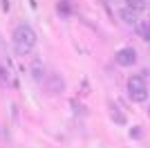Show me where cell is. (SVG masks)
Returning <instances> with one entry per match:
<instances>
[{
  "label": "cell",
  "instance_id": "7c38bea8",
  "mask_svg": "<svg viewBox=\"0 0 150 148\" xmlns=\"http://www.w3.org/2000/svg\"><path fill=\"white\" fill-rule=\"evenodd\" d=\"M130 137H132V139H139V137H141V128H139V126H134V128L130 130Z\"/></svg>",
  "mask_w": 150,
  "mask_h": 148
},
{
  "label": "cell",
  "instance_id": "6da1fadb",
  "mask_svg": "<svg viewBox=\"0 0 150 148\" xmlns=\"http://www.w3.org/2000/svg\"><path fill=\"white\" fill-rule=\"evenodd\" d=\"M36 45V31L29 25H18L13 29V52L16 56H27Z\"/></svg>",
  "mask_w": 150,
  "mask_h": 148
},
{
  "label": "cell",
  "instance_id": "9c48e42d",
  "mask_svg": "<svg viewBox=\"0 0 150 148\" xmlns=\"http://www.w3.org/2000/svg\"><path fill=\"white\" fill-rule=\"evenodd\" d=\"M137 31H139V36L144 38V41L150 43V23H137Z\"/></svg>",
  "mask_w": 150,
  "mask_h": 148
},
{
  "label": "cell",
  "instance_id": "3957f363",
  "mask_svg": "<svg viewBox=\"0 0 150 148\" xmlns=\"http://www.w3.org/2000/svg\"><path fill=\"white\" fill-rule=\"evenodd\" d=\"M114 58H117V63L121 68H132L137 63V52H134V47H121Z\"/></svg>",
  "mask_w": 150,
  "mask_h": 148
},
{
  "label": "cell",
  "instance_id": "5b68a950",
  "mask_svg": "<svg viewBox=\"0 0 150 148\" xmlns=\"http://www.w3.org/2000/svg\"><path fill=\"white\" fill-rule=\"evenodd\" d=\"M29 74H31V79L36 81V83L45 81V76H47V68H45V63L40 61V58H34V63L29 65Z\"/></svg>",
  "mask_w": 150,
  "mask_h": 148
},
{
  "label": "cell",
  "instance_id": "8fae6325",
  "mask_svg": "<svg viewBox=\"0 0 150 148\" xmlns=\"http://www.w3.org/2000/svg\"><path fill=\"white\" fill-rule=\"evenodd\" d=\"M7 83H9V72L5 65H0V85H7Z\"/></svg>",
  "mask_w": 150,
  "mask_h": 148
},
{
  "label": "cell",
  "instance_id": "277c9868",
  "mask_svg": "<svg viewBox=\"0 0 150 148\" xmlns=\"http://www.w3.org/2000/svg\"><path fill=\"white\" fill-rule=\"evenodd\" d=\"M47 92L50 94H63L65 92V79H63L58 72L47 74Z\"/></svg>",
  "mask_w": 150,
  "mask_h": 148
},
{
  "label": "cell",
  "instance_id": "4fadbf2b",
  "mask_svg": "<svg viewBox=\"0 0 150 148\" xmlns=\"http://www.w3.org/2000/svg\"><path fill=\"white\" fill-rule=\"evenodd\" d=\"M148 117H150V108H148Z\"/></svg>",
  "mask_w": 150,
  "mask_h": 148
},
{
  "label": "cell",
  "instance_id": "30bf717a",
  "mask_svg": "<svg viewBox=\"0 0 150 148\" xmlns=\"http://www.w3.org/2000/svg\"><path fill=\"white\" fill-rule=\"evenodd\" d=\"M125 5L130 7V9H134L137 14H141L146 9V0H125Z\"/></svg>",
  "mask_w": 150,
  "mask_h": 148
},
{
  "label": "cell",
  "instance_id": "8992f818",
  "mask_svg": "<svg viewBox=\"0 0 150 148\" xmlns=\"http://www.w3.org/2000/svg\"><path fill=\"white\" fill-rule=\"evenodd\" d=\"M119 18L123 20L125 25H137V18H139V14L134 11V9H130V7L125 5L123 9H121V11H119Z\"/></svg>",
  "mask_w": 150,
  "mask_h": 148
},
{
  "label": "cell",
  "instance_id": "52a82bcc",
  "mask_svg": "<svg viewBox=\"0 0 150 148\" xmlns=\"http://www.w3.org/2000/svg\"><path fill=\"white\" fill-rule=\"evenodd\" d=\"M110 119H112L117 126H125V121H128V119H125V115H123V112H121L114 103H110Z\"/></svg>",
  "mask_w": 150,
  "mask_h": 148
},
{
  "label": "cell",
  "instance_id": "ba28073f",
  "mask_svg": "<svg viewBox=\"0 0 150 148\" xmlns=\"http://www.w3.org/2000/svg\"><path fill=\"white\" fill-rule=\"evenodd\" d=\"M56 11L61 14L63 18H69V14H72V5H69V0H58Z\"/></svg>",
  "mask_w": 150,
  "mask_h": 148
},
{
  "label": "cell",
  "instance_id": "7a4b0ae2",
  "mask_svg": "<svg viewBox=\"0 0 150 148\" xmlns=\"http://www.w3.org/2000/svg\"><path fill=\"white\" fill-rule=\"evenodd\" d=\"M128 97L134 103H144L148 99V85H146V79L141 74H134V76L128 79Z\"/></svg>",
  "mask_w": 150,
  "mask_h": 148
}]
</instances>
